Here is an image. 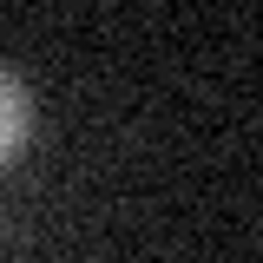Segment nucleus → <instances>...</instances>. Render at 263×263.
Masks as SVG:
<instances>
[{"label":"nucleus","instance_id":"1","mask_svg":"<svg viewBox=\"0 0 263 263\" xmlns=\"http://www.w3.org/2000/svg\"><path fill=\"white\" fill-rule=\"evenodd\" d=\"M27 125H33V99H27V86H20L13 72H0V164L20 152Z\"/></svg>","mask_w":263,"mask_h":263}]
</instances>
